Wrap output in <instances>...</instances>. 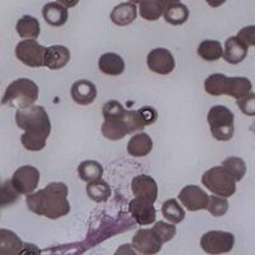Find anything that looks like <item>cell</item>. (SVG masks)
I'll return each instance as SVG.
<instances>
[{
	"mask_svg": "<svg viewBox=\"0 0 255 255\" xmlns=\"http://www.w3.org/2000/svg\"><path fill=\"white\" fill-rule=\"evenodd\" d=\"M165 6L159 0H143L139 5V14L145 20H157L163 15Z\"/></svg>",
	"mask_w": 255,
	"mask_h": 255,
	"instance_id": "30",
	"label": "cell"
},
{
	"mask_svg": "<svg viewBox=\"0 0 255 255\" xmlns=\"http://www.w3.org/2000/svg\"><path fill=\"white\" fill-rule=\"evenodd\" d=\"M202 183L213 194L229 198L235 194L236 180L223 166L209 168L202 176Z\"/></svg>",
	"mask_w": 255,
	"mask_h": 255,
	"instance_id": "5",
	"label": "cell"
},
{
	"mask_svg": "<svg viewBox=\"0 0 255 255\" xmlns=\"http://www.w3.org/2000/svg\"><path fill=\"white\" fill-rule=\"evenodd\" d=\"M238 106L244 115L255 116V93L250 91L249 93L238 99Z\"/></svg>",
	"mask_w": 255,
	"mask_h": 255,
	"instance_id": "38",
	"label": "cell"
},
{
	"mask_svg": "<svg viewBox=\"0 0 255 255\" xmlns=\"http://www.w3.org/2000/svg\"><path fill=\"white\" fill-rule=\"evenodd\" d=\"M180 0H159V3L162 4L163 6H168V5H172V4H176V3H179Z\"/></svg>",
	"mask_w": 255,
	"mask_h": 255,
	"instance_id": "43",
	"label": "cell"
},
{
	"mask_svg": "<svg viewBox=\"0 0 255 255\" xmlns=\"http://www.w3.org/2000/svg\"><path fill=\"white\" fill-rule=\"evenodd\" d=\"M102 135L109 140H120L123 139L128 133L127 123L123 118H115V119H105L101 127Z\"/></svg>",
	"mask_w": 255,
	"mask_h": 255,
	"instance_id": "22",
	"label": "cell"
},
{
	"mask_svg": "<svg viewBox=\"0 0 255 255\" xmlns=\"http://www.w3.org/2000/svg\"><path fill=\"white\" fill-rule=\"evenodd\" d=\"M198 55L206 61H216L222 58L223 49L220 41L204 40L198 46Z\"/></svg>",
	"mask_w": 255,
	"mask_h": 255,
	"instance_id": "27",
	"label": "cell"
},
{
	"mask_svg": "<svg viewBox=\"0 0 255 255\" xmlns=\"http://www.w3.org/2000/svg\"><path fill=\"white\" fill-rule=\"evenodd\" d=\"M227 81H229V77L225 74H221V73L211 74L204 82V90L211 96L226 95Z\"/></svg>",
	"mask_w": 255,
	"mask_h": 255,
	"instance_id": "29",
	"label": "cell"
},
{
	"mask_svg": "<svg viewBox=\"0 0 255 255\" xmlns=\"http://www.w3.org/2000/svg\"><path fill=\"white\" fill-rule=\"evenodd\" d=\"M238 37L248 46L255 47V26H247L241 28L238 33Z\"/></svg>",
	"mask_w": 255,
	"mask_h": 255,
	"instance_id": "39",
	"label": "cell"
},
{
	"mask_svg": "<svg viewBox=\"0 0 255 255\" xmlns=\"http://www.w3.org/2000/svg\"><path fill=\"white\" fill-rule=\"evenodd\" d=\"M70 60V51L68 47L61 45H52L47 47L45 52V67L51 70H59L64 68Z\"/></svg>",
	"mask_w": 255,
	"mask_h": 255,
	"instance_id": "16",
	"label": "cell"
},
{
	"mask_svg": "<svg viewBox=\"0 0 255 255\" xmlns=\"http://www.w3.org/2000/svg\"><path fill=\"white\" fill-rule=\"evenodd\" d=\"M70 96L76 104L87 106V105L92 104L97 97V88H96L95 83L88 79H79L73 83Z\"/></svg>",
	"mask_w": 255,
	"mask_h": 255,
	"instance_id": "14",
	"label": "cell"
},
{
	"mask_svg": "<svg viewBox=\"0 0 255 255\" xmlns=\"http://www.w3.org/2000/svg\"><path fill=\"white\" fill-rule=\"evenodd\" d=\"M147 65L151 72L159 76H167L175 69V59L170 50L157 47L147 55Z\"/></svg>",
	"mask_w": 255,
	"mask_h": 255,
	"instance_id": "9",
	"label": "cell"
},
{
	"mask_svg": "<svg viewBox=\"0 0 255 255\" xmlns=\"http://www.w3.org/2000/svg\"><path fill=\"white\" fill-rule=\"evenodd\" d=\"M46 47L42 46L35 38L20 41L15 46V56L19 61L31 68L44 67Z\"/></svg>",
	"mask_w": 255,
	"mask_h": 255,
	"instance_id": "6",
	"label": "cell"
},
{
	"mask_svg": "<svg viewBox=\"0 0 255 255\" xmlns=\"http://www.w3.org/2000/svg\"><path fill=\"white\" fill-rule=\"evenodd\" d=\"M56 1L65 5L67 8H73V6H76L79 3V0H56Z\"/></svg>",
	"mask_w": 255,
	"mask_h": 255,
	"instance_id": "41",
	"label": "cell"
},
{
	"mask_svg": "<svg viewBox=\"0 0 255 255\" xmlns=\"http://www.w3.org/2000/svg\"><path fill=\"white\" fill-rule=\"evenodd\" d=\"M86 191H87L88 198L93 200V202H96V203L106 202L111 197V186L102 179L90 181L87 184Z\"/></svg>",
	"mask_w": 255,
	"mask_h": 255,
	"instance_id": "24",
	"label": "cell"
},
{
	"mask_svg": "<svg viewBox=\"0 0 255 255\" xmlns=\"http://www.w3.org/2000/svg\"><path fill=\"white\" fill-rule=\"evenodd\" d=\"M38 93V86L33 81L28 78L15 79L6 87L1 104L18 109L28 108L37 101Z\"/></svg>",
	"mask_w": 255,
	"mask_h": 255,
	"instance_id": "3",
	"label": "cell"
},
{
	"mask_svg": "<svg viewBox=\"0 0 255 255\" xmlns=\"http://www.w3.org/2000/svg\"><path fill=\"white\" fill-rule=\"evenodd\" d=\"M26 204L31 212L49 220L67 216L70 212L68 186L64 183H51L44 189L27 195Z\"/></svg>",
	"mask_w": 255,
	"mask_h": 255,
	"instance_id": "2",
	"label": "cell"
},
{
	"mask_svg": "<svg viewBox=\"0 0 255 255\" xmlns=\"http://www.w3.org/2000/svg\"><path fill=\"white\" fill-rule=\"evenodd\" d=\"M78 175L79 179L86 181V183H90V181H93V180L102 179L104 166L100 162H97V161H93V159L83 161L78 166Z\"/></svg>",
	"mask_w": 255,
	"mask_h": 255,
	"instance_id": "26",
	"label": "cell"
},
{
	"mask_svg": "<svg viewBox=\"0 0 255 255\" xmlns=\"http://www.w3.org/2000/svg\"><path fill=\"white\" fill-rule=\"evenodd\" d=\"M189 14L190 13H189L188 6L179 1L176 4L166 6L165 12H163V18L171 26H181L189 19Z\"/></svg>",
	"mask_w": 255,
	"mask_h": 255,
	"instance_id": "23",
	"label": "cell"
},
{
	"mask_svg": "<svg viewBox=\"0 0 255 255\" xmlns=\"http://www.w3.org/2000/svg\"><path fill=\"white\" fill-rule=\"evenodd\" d=\"M42 17L49 26L61 27L67 23L69 14H68L67 6L59 1H51V3L45 4L42 8Z\"/></svg>",
	"mask_w": 255,
	"mask_h": 255,
	"instance_id": "17",
	"label": "cell"
},
{
	"mask_svg": "<svg viewBox=\"0 0 255 255\" xmlns=\"http://www.w3.org/2000/svg\"><path fill=\"white\" fill-rule=\"evenodd\" d=\"M15 124L24 130L20 142L27 151L37 152L44 149L51 133V123L42 106L31 105L28 108L18 109L15 113Z\"/></svg>",
	"mask_w": 255,
	"mask_h": 255,
	"instance_id": "1",
	"label": "cell"
},
{
	"mask_svg": "<svg viewBox=\"0 0 255 255\" xmlns=\"http://www.w3.org/2000/svg\"><path fill=\"white\" fill-rule=\"evenodd\" d=\"M99 68L106 76H120L125 69V61L115 52H106L99 59Z\"/></svg>",
	"mask_w": 255,
	"mask_h": 255,
	"instance_id": "18",
	"label": "cell"
},
{
	"mask_svg": "<svg viewBox=\"0 0 255 255\" xmlns=\"http://www.w3.org/2000/svg\"><path fill=\"white\" fill-rule=\"evenodd\" d=\"M129 212L131 217L135 220V223H138L139 226H147L156 221V208L153 204L138 199V198L130 200Z\"/></svg>",
	"mask_w": 255,
	"mask_h": 255,
	"instance_id": "13",
	"label": "cell"
},
{
	"mask_svg": "<svg viewBox=\"0 0 255 255\" xmlns=\"http://www.w3.org/2000/svg\"><path fill=\"white\" fill-rule=\"evenodd\" d=\"M23 249V243L10 230L0 229V255H17Z\"/></svg>",
	"mask_w": 255,
	"mask_h": 255,
	"instance_id": "20",
	"label": "cell"
},
{
	"mask_svg": "<svg viewBox=\"0 0 255 255\" xmlns=\"http://www.w3.org/2000/svg\"><path fill=\"white\" fill-rule=\"evenodd\" d=\"M17 33L22 38H37L40 36V23L35 17L32 15H23L17 22Z\"/></svg>",
	"mask_w": 255,
	"mask_h": 255,
	"instance_id": "25",
	"label": "cell"
},
{
	"mask_svg": "<svg viewBox=\"0 0 255 255\" xmlns=\"http://www.w3.org/2000/svg\"><path fill=\"white\" fill-rule=\"evenodd\" d=\"M125 109L119 101L111 100L106 102L102 108V114L105 119H115V118H123L125 115Z\"/></svg>",
	"mask_w": 255,
	"mask_h": 255,
	"instance_id": "37",
	"label": "cell"
},
{
	"mask_svg": "<svg viewBox=\"0 0 255 255\" xmlns=\"http://www.w3.org/2000/svg\"><path fill=\"white\" fill-rule=\"evenodd\" d=\"M163 243L158 238L153 229L139 230L133 238V248L144 255H153L161 252Z\"/></svg>",
	"mask_w": 255,
	"mask_h": 255,
	"instance_id": "11",
	"label": "cell"
},
{
	"mask_svg": "<svg viewBox=\"0 0 255 255\" xmlns=\"http://www.w3.org/2000/svg\"><path fill=\"white\" fill-rule=\"evenodd\" d=\"M153 231L158 235V238L161 239V241L163 244L172 240L174 236L176 235V227H175L174 223H166L163 221H159V222L154 223Z\"/></svg>",
	"mask_w": 255,
	"mask_h": 255,
	"instance_id": "36",
	"label": "cell"
},
{
	"mask_svg": "<svg viewBox=\"0 0 255 255\" xmlns=\"http://www.w3.org/2000/svg\"><path fill=\"white\" fill-rule=\"evenodd\" d=\"M179 199L184 207L190 212L206 209L209 202V195L197 185H186L179 193Z\"/></svg>",
	"mask_w": 255,
	"mask_h": 255,
	"instance_id": "10",
	"label": "cell"
},
{
	"mask_svg": "<svg viewBox=\"0 0 255 255\" xmlns=\"http://www.w3.org/2000/svg\"><path fill=\"white\" fill-rule=\"evenodd\" d=\"M222 166L234 176L236 183L241 181L247 174V163L240 157H229L223 161Z\"/></svg>",
	"mask_w": 255,
	"mask_h": 255,
	"instance_id": "32",
	"label": "cell"
},
{
	"mask_svg": "<svg viewBox=\"0 0 255 255\" xmlns=\"http://www.w3.org/2000/svg\"><path fill=\"white\" fill-rule=\"evenodd\" d=\"M124 120H125V123H127L128 133L129 134H133V133H135V131H140L145 128V124H144V122H143L139 111H135V110L128 111L127 110L125 111Z\"/></svg>",
	"mask_w": 255,
	"mask_h": 255,
	"instance_id": "35",
	"label": "cell"
},
{
	"mask_svg": "<svg viewBox=\"0 0 255 255\" xmlns=\"http://www.w3.org/2000/svg\"><path fill=\"white\" fill-rule=\"evenodd\" d=\"M138 9L135 4L128 1V3H122L116 5L111 12L110 18L116 26H129L135 20Z\"/></svg>",
	"mask_w": 255,
	"mask_h": 255,
	"instance_id": "19",
	"label": "cell"
},
{
	"mask_svg": "<svg viewBox=\"0 0 255 255\" xmlns=\"http://www.w3.org/2000/svg\"><path fill=\"white\" fill-rule=\"evenodd\" d=\"M252 82L245 77H229L226 96H231L238 100L249 93L252 91Z\"/></svg>",
	"mask_w": 255,
	"mask_h": 255,
	"instance_id": "28",
	"label": "cell"
},
{
	"mask_svg": "<svg viewBox=\"0 0 255 255\" xmlns=\"http://www.w3.org/2000/svg\"><path fill=\"white\" fill-rule=\"evenodd\" d=\"M153 148L152 138L147 133L135 134L128 143V153L133 157H145L151 153Z\"/></svg>",
	"mask_w": 255,
	"mask_h": 255,
	"instance_id": "21",
	"label": "cell"
},
{
	"mask_svg": "<svg viewBox=\"0 0 255 255\" xmlns=\"http://www.w3.org/2000/svg\"><path fill=\"white\" fill-rule=\"evenodd\" d=\"M207 122L213 138L220 142H227L235 133V116L226 106L216 105L207 115Z\"/></svg>",
	"mask_w": 255,
	"mask_h": 255,
	"instance_id": "4",
	"label": "cell"
},
{
	"mask_svg": "<svg viewBox=\"0 0 255 255\" xmlns=\"http://www.w3.org/2000/svg\"><path fill=\"white\" fill-rule=\"evenodd\" d=\"M162 215L170 223H180L185 218V211L176 199H168L162 204Z\"/></svg>",
	"mask_w": 255,
	"mask_h": 255,
	"instance_id": "31",
	"label": "cell"
},
{
	"mask_svg": "<svg viewBox=\"0 0 255 255\" xmlns=\"http://www.w3.org/2000/svg\"><path fill=\"white\" fill-rule=\"evenodd\" d=\"M235 236L225 231H208L200 239V247L207 254H226L234 249Z\"/></svg>",
	"mask_w": 255,
	"mask_h": 255,
	"instance_id": "7",
	"label": "cell"
},
{
	"mask_svg": "<svg viewBox=\"0 0 255 255\" xmlns=\"http://www.w3.org/2000/svg\"><path fill=\"white\" fill-rule=\"evenodd\" d=\"M207 3H208L209 6L212 8H218V6L223 5V4L226 3L227 0H206Z\"/></svg>",
	"mask_w": 255,
	"mask_h": 255,
	"instance_id": "42",
	"label": "cell"
},
{
	"mask_svg": "<svg viewBox=\"0 0 255 255\" xmlns=\"http://www.w3.org/2000/svg\"><path fill=\"white\" fill-rule=\"evenodd\" d=\"M129 1H130V3H133V4H140L143 0H129Z\"/></svg>",
	"mask_w": 255,
	"mask_h": 255,
	"instance_id": "44",
	"label": "cell"
},
{
	"mask_svg": "<svg viewBox=\"0 0 255 255\" xmlns=\"http://www.w3.org/2000/svg\"><path fill=\"white\" fill-rule=\"evenodd\" d=\"M207 209H208V212L212 216L221 217V216L226 215L227 211H229V202H227V199L225 197L212 195V197H209Z\"/></svg>",
	"mask_w": 255,
	"mask_h": 255,
	"instance_id": "34",
	"label": "cell"
},
{
	"mask_svg": "<svg viewBox=\"0 0 255 255\" xmlns=\"http://www.w3.org/2000/svg\"><path fill=\"white\" fill-rule=\"evenodd\" d=\"M10 181L19 194L28 195L37 189L40 183V171L31 165L22 166L15 170Z\"/></svg>",
	"mask_w": 255,
	"mask_h": 255,
	"instance_id": "8",
	"label": "cell"
},
{
	"mask_svg": "<svg viewBox=\"0 0 255 255\" xmlns=\"http://www.w3.org/2000/svg\"><path fill=\"white\" fill-rule=\"evenodd\" d=\"M139 114L142 116L143 122H144L145 127L147 125H152L153 123H156L157 118H158V113L156 111V109L151 108V106H144V108L139 109Z\"/></svg>",
	"mask_w": 255,
	"mask_h": 255,
	"instance_id": "40",
	"label": "cell"
},
{
	"mask_svg": "<svg viewBox=\"0 0 255 255\" xmlns=\"http://www.w3.org/2000/svg\"><path fill=\"white\" fill-rule=\"evenodd\" d=\"M248 49L249 46L244 41H241L238 36H234V37L227 38L225 42V51H223L222 58L229 64L236 65L245 60L248 55Z\"/></svg>",
	"mask_w": 255,
	"mask_h": 255,
	"instance_id": "15",
	"label": "cell"
},
{
	"mask_svg": "<svg viewBox=\"0 0 255 255\" xmlns=\"http://www.w3.org/2000/svg\"><path fill=\"white\" fill-rule=\"evenodd\" d=\"M19 194L12 185V181H0V207L9 206V204L17 202Z\"/></svg>",
	"mask_w": 255,
	"mask_h": 255,
	"instance_id": "33",
	"label": "cell"
},
{
	"mask_svg": "<svg viewBox=\"0 0 255 255\" xmlns=\"http://www.w3.org/2000/svg\"><path fill=\"white\" fill-rule=\"evenodd\" d=\"M131 191L135 198L153 204L157 200L158 188L154 179L149 175H138L131 181Z\"/></svg>",
	"mask_w": 255,
	"mask_h": 255,
	"instance_id": "12",
	"label": "cell"
}]
</instances>
